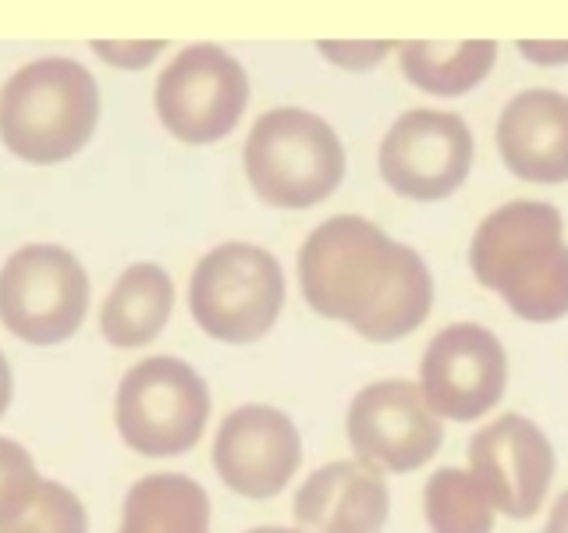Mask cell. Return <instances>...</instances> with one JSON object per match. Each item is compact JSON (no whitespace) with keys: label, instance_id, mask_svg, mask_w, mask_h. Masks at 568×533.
Wrapping results in <instances>:
<instances>
[{"label":"cell","instance_id":"obj_11","mask_svg":"<svg viewBox=\"0 0 568 533\" xmlns=\"http://www.w3.org/2000/svg\"><path fill=\"white\" fill-rule=\"evenodd\" d=\"M419 391L444 420H479L501 402L508 384L505 349L479 324H452L423 352Z\"/></svg>","mask_w":568,"mask_h":533},{"label":"cell","instance_id":"obj_6","mask_svg":"<svg viewBox=\"0 0 568 533\" xmlns=\"http://www.w3.org/2000/svg\"><path fill=\"white\" fill-rule=\"evenodd\" d=\"M210 420L206 381L185 360L150 355L118 384L114 423L132 452L150 459L185 455L200 444Z\"/></svg>","mask_w":568,"mask_h":533},{"label":"cell","instance_id":"obj_20","mask_svg":"<svg viewBox=\"0 0 568 533\" xmlns=\"http://www.w3.org/2000/svg\"><path fill=\"white\" fill-rule=\"evenodd\" d=\"M0 533H89L85 505L58 480H40L29 502L0 523Z\"/></svg>","mask_w":568,"mask_h":533},{"label":"cell","instance_id":"obj_22","mask_svg":"<svg viewBox=\"0 0 568 533\" xmlns=\"http://www.w3.org/2000/svg\"><path fill=\"white\" fill-rule=\"evenodd\" d=\"M316 50L324 58L345 71H369L373 64H381L390 50H398V43L390 40H320Z\"/></svg>","mask_w":568,"mask_h":533},{"label":"cell","instance_id":"obj_7","mask_svg":"<svg viewBox=\"0 0 568 533\" xmlns=\"http://www.w3.org/2000/svg\"><path fill=\"white\" fill-rule=\"evenodd\" d=\"M89 310L85 266L64 245H22L0 266V324L29 345H61Z\"/></svg>","mask_w":568,"mask_h":533},{"label":"cell","instance_id":"obj_14","mask_svg":"<svg viewBox=\"0 0 568 533\" xmlns=\"http://www.w3.org/2000/svg\"><path fill=\"white\" fill-rule=\"evenodd\" d=\"M501 164L537 185L568 182V97L558 89L515 93L497 118Z\"/></svg>","mask_w":568,"mask_h":533},{"label":"cell","instance_id":"obj_10","mask_svg":"<svg viewBox=\"0 0 568 533\" xmlns=\"http://www.w3.org/2000/svg\"><path fill=\"white\" fill-rule=\"evenodd\" d=\"M348 441L373 470L408 473L440 449V420L413 381H377L348 405Z\"/></svg>","mask_w":568,"mask_h":533},{"label":"cell","instance_id":"obj_3","mask_svg":"<svg viewBox=\"0 0 568 533\" xmlns=\"http://www.w3.org/2000/svg\"><path fill=\"white\" fill-rule=\"evenodd\" d=\"M100 124V86L71 58H40L0 89V142L26 164L50 168L75 157Z\"/></svg>","mask_w":568,"mask_h":533},{"label":"cell","instance_id":"obj_27","mask_svg":"<svg viewBox=\"0 0 568 533\" xmlns=\"http://www.w3.org/2000/svg\"><path fill=\"white\" fill-rule=\"evenodd\" d=\"M248 533H302V530H288V526H256V530H248Z\"/></svg>","mask_w":568,"mask_h":533},{"label":"cell","instance_id":"obj_18","mask_svg":"<svg viewBox=\"0 0 568 533\" xmlns=\"http://www.w3.org/2000/svg\"><path fill=\"white\" fill-rule=\"evenodd\" d=\"M402 76L430 97H466L484 82L497 64L494 40H408L398 43Z\"/></svg>","mask_w":568,"mask_h":533},{"label":"cell","instance_id":"obj_23","mask_svg":"<svg viewBox=\"0 0 568 533\" xmlns=\"http://www.w3.org/2000/svg\"><path fill=\"white\" fill-rule=\"evenodd\" d=\"M97 50V58H103L106 64H114V68H129V71H139V68H146L153 64L160 53L168 50L164 40H93L89 43Z\"/></svg>","mask_w":568,"mask_h":533},{"label":"cell","instance_id":"obj_24","mask_svg":"<svg viewBox=\"0 0 568 533\" xmlns=\"http://www.w3.org/2000/svg\"><path fill=\"white\" fill-rule=\"evenodd\" d=\"M519 53L532 64H565L568 61V43H555V40H519L515 43Z\"/></svg>","mask_w":568,"mask_h":533},{"label":"cell","instance_id":"obj_2","mask_svg":"<svg viewBox=\"0 0 568 533\" xmlns=\"http://www.w3.org/2000/svg\"><path fill=\"white\" fill-rule=\"evenodd\" d=\"M473 274L515 316L547 324L568 313V245L558 207L515 200L479 221L469 245Z\"/></svg>","mask_w":568,"mask_h":533},{"label":"cell","instance_id":"obj_26","mask_svg":"<svg viewBox=\"0 0 568 533\" xmlns=\"http://www.w3.org/2000/svg\"><path fill=\"white\" fill-rule=\"evenodd\" d=\"M544 533H568V491H565V494L558 497V502H555V509H550Z\"/></svg>","mask_w":568,"mask_h":533},{"label":"cell","instance_id":"obj_4","mask_svg":"<svg viewBox=\"0 0 568 533\" xmlns=\"http://www.w3.org/2000/svg\"><path fill=\"white\" fill-rule=\"evenodd\" d=\"M245 178L266 207L310 210L345 178V147L331 124L302 107H274L245 139Z\"/></svg>","mask_w":568,"mask_h":533},{"label":"cell","instance_id":"obj_5","mask_svg":"<svg viewBox=\"0 0 568 533\" xmlns=\"http://www.w3.org/2000/svg\"><path fill=\"white\" fill-rule=\"evenodd\" d=\"M284 306V271L253 242H224L195 263L189 310L210 338L248 345L277 324Z\"/></svg>","mask_w":568,"mask_h":533},{"label":"cell","instance_id":"obj_1","mask_svg":"<svg viewBox=\"0 0 568 533\" xmlns=\"http://www.w3.org/2000/svg\"><path fill=\"white\" fill-rule=\"evenodd\" d=\"M302 299L366 342H398L434 306V278L413 245L355 213L316 224L298 253Z\"/></svg>","mask_w":568,"mask_h":533},{"label":"cell","instance_id":"obj_12","mask_svg":"<svg viewBox=\"0 0 568 533\" xmlns=\"http://www.w3.org/2000/svg\"><path fill=\"white\" fill-rule=\"evenodd\" d=\"M469 462L476 484L497 512L511 520H529L540 512L555 476V449L532 420L505 413L487 423L469 441Z\"/></svg>","mask_w":568,"mask_h":533},{"label":"cell","instance_id":"obj_25","mask_svg":"<svg viewBox=\"0 0 568 533\" xmlns=\"http://www.w3.org/2000/svg\"><path fill=\"white\" fill-rule=\"evenodd\" d=\"M11 399H14V378H11V363L4 360V352H0V416L11 409Z\"/></svg>","mask_w":568,"mask_h":533},{"label":"cell","instance_id":"obj_8","mask_svg":"<svg viewBox=\"0 0 568 533\" xmlns=\"http://www.w3.org/2000/svg\"><path fill=\"white\" fill-rule=\"evenodd\" d=\"M156 118L189 147H210L235 132L248 107L245 68L217 43L178 50L156 79Z\"/></svg>","mask_w":568,"mask_h":533},{"label":"cell","instance_id":"obj_17","mask_svg":"<svg viewBox=\"0 0 568 533\" xmlns=\"http://www.w3.org/2000/svg\"><path fill=\"white\" fill-rule=\"evenodd\" d=\"M118 533H210V497L185 473H150L124 497Z\"/></svg>","mask_w":568,"mask_h":533},{"label":"cell","instance_id":"obj_13","mask_svg":"<svg viewBox=\"0 0 568 533\" xmlns=\"http://www.w3.org/2000/svg\"><path fill=\"white\" fill-rule=\"evenodd\" d=\"M302 462L295 423L271 405H239L221 420L213 466L224 484L253 502L281 494Z\"/></svg>","mask_w":568,"mask_h":533},{"label":"cell","instance_id":"obj_16","mask_svg":"<svg viewBox=\"0 0 568 533\" xmlns=\"http://www.w3.org/2000/svg\"><path fill=\"white\" fill-rule=\"evenodd\" d=\"M174 281L160 263H132L100 310V331L114 349H142L168 328Z\"/></svg>","mask_w":568,"mask_h":533},{"label":"cell","instance_id":"obj_15","mask_svg":"<svg viewBox=\"0 0 568 533\" xmlns=\"http://www.w3.org/2000/svg\"><path fill=\"white\" fill-rule=\"evenodd\" d=\"M292 512L306 533H381L390 497L369 462H331L306 476Z\"/></svg>","mask_w":568,"mask_h":533},{"label":"cell","instance_id":"obj_21","mask_svg":"<svg viewBox=\"0 0 568 533\" xmlns=\"http://www.w3.org/2000/svg\"><path fill=\"white\" fill-rule=\"evenodd\" d=\"M40 473H36L32 455L11 438H0V523H8L11 515L22 509L32 491L40 487Z\"/></svg>","mask_w":568,"mask_h":533},{"label":"cell","instance_id":"obj_9","mask_svg":"<svg viewBox=\"0 0 568 533\" xmlns=\"http://www.w3.org/2000/svg\"><path fill=\"white\" fill-rule=\"evenodd\" d=\"M473 132L452 111L416 107L405 111L381 139V178L405 200L434 203L466 182L473 171Z\"/></svg>","mask_w":568,"mask_h":533},{"label":"cell","instance_id":"obj_19","mask_svg":"<svg viewBox=\"0 0 568 533\" xmlns=\"http://www.w3.org/2000/svg\"><path fill=\"white\" fill-rule=\"evenodd\" d=\"M426 523L434 533H490L494 505L466 470H437L426 480Z\"/></svg>","mask_w":568,"mask_h":533}]
</instances>
